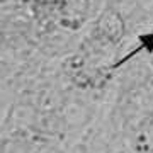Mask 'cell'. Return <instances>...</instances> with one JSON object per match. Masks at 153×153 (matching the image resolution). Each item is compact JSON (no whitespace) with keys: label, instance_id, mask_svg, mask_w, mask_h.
Wrapping results in <instances>:
<instances>
[]
</instances>
